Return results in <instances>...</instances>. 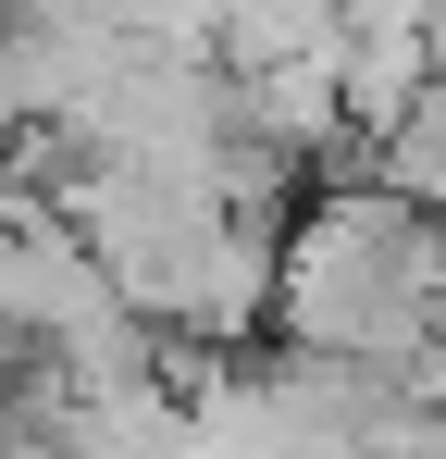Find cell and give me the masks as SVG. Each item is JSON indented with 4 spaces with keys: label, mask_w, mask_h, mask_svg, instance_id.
Returning a JSON list of instances; mask_svg holds the SVG:
<instances>
[{
    "label": "cell",
    "mask_w": 446,
    "mask_h": 459,
    "mask_svg": "<svg viewBox=\"0 0 446 459\" xmlns=\"http://www.w3.org/2000/svg\"><path fill=\"white\" fill-rule=\"evenodd\" d=\"M335 50H347V13H322V0H286V13H223L211 75H223V87H261V75H297V63H335Z\"/></svg>",
    "instance_id": "3"
},
{
    "label": "cell",
    "mask_w": 446,
    "mask_h": 459,
    "mask_svg": "<svg viewBox=\"0 0 446 459\" xmlns=\"http://www.w3.org/2000/svg\"><path fill=\"white\" fill-rule=\"evenodd\" d=\"M335 87H347V125L384 150V137L434 100V13H397V0L347 13V63H335Z\"/></svg>",
    "instance_id": "2"
},
{
    "label": "cell",
    "mask_w": 446,
    "mask_h": 459,
    "mask_svg": "<svg viewBox=\"0 0 446 459\" xmlns=\"http://www.w3.org/2000/svg\"><path fill=\"white\" fill-rule=\"evenodd\" d=\"M434 310H446V224L409 212L397 186L347 174L335 199H310L286 224V286H273L286 360L397 385L434 360Z\"/></svg>",
    "instance_id": "1"
}]
</instances>
